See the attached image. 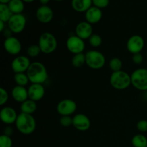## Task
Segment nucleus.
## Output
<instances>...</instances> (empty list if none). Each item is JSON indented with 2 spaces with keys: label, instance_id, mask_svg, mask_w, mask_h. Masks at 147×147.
Segmentation results:
<instances>
[{
  "label": "nucleus",
  "instance_id": "40",
  "mask_svg": "<svg viewBox=\"0 0 147 147\" xmlns=\"http://www.w3.org/2000/svg\"><path fill=\"white\" fill-rule=\"evenodd\" d=\"M34 1H35V0H23V1H24V3H32Z\"/></svg>",
  "mask_w": 147,
  "mask_h": 147
},
{
  "label": "nucleus",
  "instance_id": "16",
  "mask_svg": "<svg viewBox=\"0 0 147 147\" xmlns=\"http://www.w3.org/2000/svg\"><path fill=\"white\" fill-rule=\"evenodd\" d=\"M93 34V26L86 21L79 22L76 27V35L83 39V40H88Z\"/></svg>",
  "mask_w": 147,
  "mask_h": 147
},
{
  "label": "nucleus",
  "instance_id": "21",
  "mask_svg": "<svg viewBox=\"0 0 147 147\" xmlns=\"http://www.w3.org/2000/svg\"><path fill=\"white\" fill-rule=\"evenodd\" d=\"M37 103L30 98L21 103V106H20V111L22 113H27V114L32 115L37 111Z\"/></svg>",
  "mask_w": 147,
  "mask_h": 147
},
{
  "label": "nucleus",
  "instance_id": "4",
  "mask_svg": "<svg viewBox=\"0 0 147 147\" xmlns=\"http://www.w3.org/2000/svg\"><path fill=\"white\" fill-rule=\"evenodd\" d=\"M38 45L42 53L46 55L51 54L55 51L57 47V39L51 32H46L39 37Z\"/></svg>",
  "mask_w": 147,
  "mask_h": 147
},
{
  "label": "nucleus",
  "instance_id": "28",
  "mask_svg": "<svg viewBox=\"0 0 147 147\" xmlns=\"http://www.w3.org/2000/svg\"><path fill=\"white\" fill-rule=\"evenodd\" d=\"M41 50L37 45H31L29 46L27 49V55L29 57L34 58V57H38L39 55L41 53Z\"/></svg>",
  "mask_w": 147,
  "mask_h": 147
},
{
  "label": "nucleus",
  "instance_id": "9",
  "mask_svg": "<svg viewBox=\"0 0 147 147\" xmlns=\"http://www.w3.org/2000/svg\"><path fill=\"white\" fill-rule=\"evenodd\" d=\"M31 63L28 56L17 55L11 61V70L15 74L16 73H27Z\"/></svg>",
  "mask_w": 147,
  "mask_h": 147
},
{
  "label": "nucleus",
  "instance_id": "34",
  "mask_svg": "<svg viewBox=\"0 0 147 147\" xmlns=\"http://www.w3.org/2000/svg\"><path fill=\"white\" fill-rule=\"evenodd\" d=\"M136 128L141 133H146L147 132V120L142 119L138 121L136 123Z\"/></svg>",
  "mask_w": 147,
  "mask_h": 147
},
{
  "label": "nucleus",
  "instance_id": "29",
  "mask_svg": "<svg viewBox=\"0 0 147 147\" xmlns=\"http://www.w3.org/2000/svg\"><path fill=\"white\" fill-rule=\"evenodd\" d=\"M88 42L90 45L93 47H98L101 45L103 40L101 37L98 34H93L91 37L88 39Z\"/></svg>",
  "mask_w": 147,
  "mask_h": 147
},
{
  "label": "nucleus",
  "instance_id": "30",
  "mask_svg": "<svg viewBox=\"0 0 147 147\" xmlns=\"http://www.w3.org/2000/svg\"><path fill=\"white\" fill-rule=\"evenodd\" d=\"M13 142L11 136L1 134L0 136V147H12Z\"/></svg>",
  "mask_w": 147,
  "mask_h": 147
},
{
  "label": "nucleus",
  "instance_id": "26",
  "mask_svg": "<svg viewBox=\"0 0 147 147\" xmlns=\"http://www.w3.org/2000/svg\"><path fill=\"white\" fill-rule=\"evenodd\" d=\"M86 54H84L83 53L74 55L71 60V63L73 65V66L76 67V68L81 67L82 66L86 64Z\"/></svg>",
  "mask_w": 147,
  "mask_h": 147
},
{
  "label": "nucleus",
  "instance_id": "31",
  "mask_svg": "<svg viewBox=\"0 0 147 147\" xmlns=\"http://www.w3.org/2000/svg\"><path fill=\"white\" fill-rule=\"evenodd\" d=\"M60 123L63 127H70L73 126V118L71 116H63L60 119Z\"/></svg>",
  "mask_w": 147,
  "mask_h": 147
},
{
  "label": "nucleus",
  "instance_id": "35",
  "mask_svg": "<svg viewBox=\"0 0 147 147\" xmlns=\"http://www.w3.org/2000/svg\"><path fill=\"white\" fill-rule=\"evenodd\" d=\"M132 61L136 65L142 64V62L144 61V56L142 55V53L134 54L133 56H132Z\"/></svg>",
  "mask_w": 147,
  "mask_h": 147
},
{
  "label": "nucleus",
  "instance_id": "39",
  "mask_svg": "<svg viewBox=\"0 0 147 147\" xmlns=\"http://www.w3.org/2000/svg\"><path fill=\"white\" fill-rule=\"evenodd\" d=\"M11 0H0V4H7Z\"/></svg>",
  "mask_w": 147,
  "mask_h": 147
},
{
  "label": "nucleus",
  "instance_id": "37",
  "mask_svg": "<svg viewBox=\"0 0 147 147\" xmlns=\"http://www.w3.org/2000/svg\"><path fill=\"white\" fill-rule=\"evenodd\" d=\"M5 24L6 23L0 20V32H3L4 31V30L6 29Z\"/></svg>",
  "mask_w": 147,
  "mask_h": 147
},
{
  "label": "nucleus",
  "instance_id": "1",
  "mask_svg": "<svg viewBox=\"0 0 147 147\" xmlns=\"http://www.w3.org/2000/svg\"><path fill=\"white\" fill-rule=\"evenodd\" d=\"M27 75L31 83L43 84L48 78V73L46 67L40 62H33L27 71Z\"/></svg>",
  "mask_w": 147,
  "mask_h": 147
},
{
  "label": "nucleus",
  "instance_id": "12",
  "mask_svg": "<svg viewBox=\"0 0 147 147\" xmlns=\"http://www.w3.org/2000/svg\"><path fill=\"white\" fill-rule=\"evenodd\" d=\"M4 48L7 53L11 55H18L22 51V43L18 38L11 36L4 41Z\"/></svg>",
  "mask_w": 147,
  "mask_h": 147
},
{
  "label": "nucleus",
  "instance_id": "32",
  "mask_svg": "<svg viewBox=\"0 0 147 147\" xmlns=\"http://www.w3.org/2000/svg\"><path fill=\"white\" fill-rule=\"evenodd\" d=\"M9 100V94L7 90L4 88H0V106H3Z\"/></svg>",
  "mask_w": 147,
  "mask_h": 147
},
{
  "label": "nucleus",
  "instance_id": "27",
  "mask_svg": "<svg viewBox=\"0 0 147 147\" xmlns=\"http://www.w3.org/2000/svg\"><path fill=\"white\" fill-rule=\"evenodd\" d=\"M109 67L111 70L113 72H117L122 70V67H123V63L121 60L117 57H114L111 59L109 61Z\"/></svg>",
  "mask_w": 147,
  "mask_h": 147
},
{
  "label": "nucleus",
  "instance_id": "41",
  "mask_svg": "<svg viewBox=\"0 0 147 147\" xmlns=\"http://www.w3.org/2000/svg\"><path fill=\"white\" fill-rule=\"evenodd\" d=\"M144 99H146L147 100V91H145L144 93Z\"/></svg>",
  "mask_w": 147,
  "mask_h": 147
},
{
  "label": "nucleus",
  "instance_id": "20",
  "mask_svg": "<svg viewBox=\"0 0 147 147\" xmlns=\"http://www.w3.org/2000/svg\"><path fill=\"white\" fill-rule=\"evenodd\" d=\"M72 8L74 11L80 13H86L93 6L92 0H72Z\"/></svg>",
  "mask_w": 147,
  "mask_h": 147
},
{
  "label": "nucleus",
  "instance_id": "2",
  "mask_svg": "<svg viewBox=\"0 0 147 147\" xmlns=\"http://www.w3.org/2000/svg\"><path fill=\"white\" fill-rule=\"evenodd\" d=\"M14 124L17 131L24 135L32 134L37 127V123L34 116L22 112L18 114Z\"/></svg>",
  "mask_w": 147,
  "mask_h": 147
},
{
  "label": "nucleus",
  "instance_id": "15",
  "mask_svg": "<svg viewBox=\"0 0 147 147\" xmlns=\"http://www.w3.org/2000/svg\"><path fill=\"white\" fill-rule=\"evenodd\" d=\"M54 13L53 9L47 5H42L36 11V17L40 22L47 24L53 20Z\"/></svg>",
  "mask_w": 147,
  "mask_h": 147
},
{
  "label": "nucleus",
  "instance_id": "14",
  "mask_svg": "<svg viewBox=\"0 0 147 147\" xmlns=\"http://www.w3.org/2000/svg\"><path fill=\"white\" fill-rule=\"evenodd\" d=\"M90 120L86 115L78 113L73 117V126L80 131H86L90 127Z\"/></svg>",
  "mask_w": 147,
  "mask_h": 147
},
{
  "label": "nucleus",
  "instance_id": "5",
  "mask_svg": "<svg viewBox=\"0 0 147 147\" xmlns=\"http://www.w3.org/2000/svg\"><path fill=\"white\" fill-rule=\"evenodd\" d=\"M86 64L93 70H100L106 65V57L100 51L91 50L86 53Z\"/></svg>",
  "mask_w": 147,
  "mask_h": 147
},
{
  "label": "nucleus",
  "instance_id": "10",
  "mask_svg": "<svg viewBox=\"0 0 147 147\" xmlns=\"http://www.w3.org/2000/svg\"><path fill=\"white\" fill-rule=\"evenodd\" d=\"M56 109L61 116H72L77 110V104L71 99H63L57 103Z\"/></svg>",
  "mask_w": 147,
  "mask_h": 147
},
{
  "label": "nucleus",
  "instance_id": "19",
  "mask_svg": "<svg viewBox=\"0 0 147 147\" xmlns=\"http://www.w3.org/2000/svg\"><path fill=\"white\" fill-rule=\"evenodd\" d=\"M11 97L17 103H22L29 99L28 90L25 87L16 86L11 90Z\"/></svg>",
  "mask_w": 147,
  "mask_h": 147
},
{
  "label": "nucleus",
  "instance_id": "13",
  "mask_svg": "<svg viewBox=\"0 0 147 147\" xmlns=\"http://www.w3.org/2000/svg\"><path fill=\"white\" fill-rule=\"evenodd\" d=\"M18 114L15 109L10 106H4L0 111V119L4 124L10 125L15 123Z\"/></svg>",
  "mask_w": 147,
  "mask_h": 147
},
{
  "label": "nucleus",
  "instance_id": "8",
  "mask_svg": "<svg viewBox=\"0 0 147 147\" xmlns=\"http://www.w3.org/2000/svg\"><path fill=\"white\" fill-rule=\"evenodd\" d=\"M66 47L73 55L83 53L86 48V44L83 39L77 35H71L66 40Z\"/></svg>",
  "mask_w": 147,
  "mask_h": 147
},
{
  "label": "nucleus",
  "instance_id": "7",
  "mask_svg": "<svg viewBox=\"0 0 147 147\" xmlns=\"http://www.w3.org/2000/svg\"><path fill=\"white\" fill-rule=\"evenodd\" d=\"M27 24V19L22 14H13L7 22V27L14 34L21 33L24 30Z\"/></svg>",
  "mask_w": 147,
  "mask_h": 147
},
{
  "label": "nucleus",
  "instance_id": "33",
  "mask_svg": "<svg viewBox=\"0 0 147 147\" xmlns=\"http://www.w3.org/2000/svg\"><path fill=\"white\" fill-rule=\"evenodd\" d=\"M92 1H93V6L98 7L100 9L107 7L110 2L109 0H92Z\"/></svg>",
  "mask_w": 147,
  "mask_h": 147
},
{
  "label": "nucleus",
  "instance_id": "38",
  "mask_svg": "<svg viewBox=\"0 0 147 147\" xmlns=\"http://www.w3.org/2000/svg\"><path fill=\"white\" fill-rule=\"evenodd\" d=\"M38 1L42 5H47V4L50 2V0H38Z\"/></svg>",
  "mask_w": 147,
  "mask_h": 147
},
{
  "label": "nucleus",
  "instance_id": "23",
  "mask_svg": "<svg viewBox=\"0 0 147 147\" xmlns=\"http://www.w3.org/2000/svg\"><path fill=\"white\" fill-rule=\"evenodd\" d=\"M13 13L10 10L8 4H0V20L7 23L12 17Z\"/></svg>",
  "mask_w": 147,
  "mask_h": 147
},
{
  "label": "nucleus",
  "instance_id": "6",
  "mask_svg": "<svg viewBox=\"0 0 147 147\" xmlns=\"http://www.w3.org/2000/svg\"><path fill=\"white\" fill-rule=\"evenodd\" d=\"M131 85L140 91H147V69L138 68L131 75Z\"/></svg>",
  "mask_w": 147,
  "mask_h": 147
},
{
  "label": "nucleus",
  "instance_id": "36",
  "mask_svg": "<svg viewBox=\"0 0 147 147\" xmlns=\"http://www.w3.org/2000/svg\"><path fill=\"white\" fill-rule=\"evenodd\" d=\"M13 131H14V130H13V128L11 127V126H7L4 129L3 134L7 135V136H11V135H12Z\"/></svg>",
  "mask_w": 147,
  "mask_h": 147
},
{
  "label": "nucleus",
  "instance_id": "11",
  "mask_svg": "<svg viewBox=\"0 0 147 147\" xmlns=\"http://www.w3.org/2000/svg\"><path fill=\"white\" fill-rule=\"evenodd\" d=\"M145 45V42L143 37L138 34H134L129 37L126 42V48L131 54L141 53Z\"/></svg>",
  "mask_w": 147,
  "mask_h": 147
},
{
  "label": "nucleus",
  "instance_id": "24",
  "mask_svg": "<svg viewBox=\"0 0 147 147\" xmlns=\"http://www.w3.org/2000/svg\"><path fill=\"white\" fill-rule=\"evenodd\" d=\"M134 147H147V138L142 134L134 135L131 139Z\"/></svg>",
  "mask_w": 147,
  "mask_h": 147
},
{
  "label": "nucleus",
  "instance_id": "3",
  "mask_svg": "<svg viewBox=\"0 0 147 147\" xmlns=\"http://www.w3.org/2000/svg\"><path fill=\"white\" fill-rule=\"evenodd\" d=\"M110 83L116 90H125L131 85V75L123 70L113 72L111 75Z\"/></svg>",
  "mask_w": 147,
  "mask_h": 147
},
{
  "label": "nucleus",
  "instance_id": "18",
  "mask_svg": "<svg viewBox=\"0 0 147 147\" xmlns=\"http://www.w3.org/2000/svg\"><path fill=\"white\" fill-rule=\"evenodd\" d=\"M102 17H103L102 10L98 8V7H94V6H92L85 13L86 21L91 24L92 25L98 23L101 20Z\"/></svg>",
  "mask_w": 147,
  "mask_h": 147
},
{
  "label": "nucleus",
  "instance_id": "42",
  "mask_svg": "<svg viewBox=\"0 0 147 147\" xmlns=\"http://www.w3.org/2000/svg\"><path fill=\"white\" fill-rule=\"evenodd\" d=\"M55 1H63V0H55Z\"/></svg>",
  "mask_w": 147,
  "mask_h": 147
},
{
  "label": "nucleus",
  "instance_id": "25",
  "mask_svg": "<svg viewBox=\"0 0 147 147\" xmlns=\"http://www.w3.org/2000/svg\"><path fill=\"white\" fill-rule=\"evenodd\" d=\"M14 80L17 86L26 87L30 83V80L26 73H16L14 76Z\"/></svg>",
  "mask_w": 147,
  "mask_h": 147
},
{
  "label": "nucleus",
  "instance_id": "43",
  "mask_svg": "<svg viewBox=\"0 0 147 147\" xmlns=\"http://www.w3.org/2000/svg\"><path fill=\"white\" fill-rule=\"evenodd\" d=\"M146 57H147V52H146Z\"/></svg>",
  "mask_w": 147,
  "mask_h": 147
},
{
  "label": "nucleus",
  "instance_id": "22",
  "mask_svg": "<svg viewBox=\"0 0 147 147\" xmlns=\"http://www.w3.org/2000/svg\"><path fill=\"white\" fill-rule=\"evenodd\" d=\"M7 4L14 14H22L24 9V2L23 0H11Z\"/></svg>",
  "mask_w": 147,
  "mask_h": 147
},
{
  "label": "nucleus",
  "instance_id": "17",
  "mask_svg": "<svg viewBox=\"0 0 147 147\" xmlns=\"http://www.w3.org/2000/svg\"><path fill=\"white\" fill-rule=\"evenodd\" d=\"M27 90L29 98L35 102L42 100L45 94V89L43 84L32 83L27 88Z\"/></svg>",
  "mask_w": 147,
  "mask_h": 147
}]
</instances>
